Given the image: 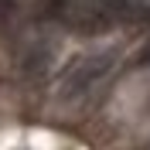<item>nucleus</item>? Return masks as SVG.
I'll list each match as a JSON object with an SVG mask.
<instances>
[{
	"instance_id": "f257e3e1",
	"label": "nucleus",
	"mask_w": 150,
	"mask_h": 150,
	"mask_svg": "<svg viewBox=\"0 0 150 150\" xmlns=\"http://www.w3.org/2000/svg\"><path fill=\"white\" fill-rule=\"evenodd\" d=\"M58 21L75 34H103L116 28L109 0H62Z\"/></svg>"
},
{
	"instance_id": "f03ea898",
	"label": "nucleus",
	"mask_w": 150,
	"mask_h": 150,
	"mask_svg": "<svg viewBox=\"0 0 150 150\" xmlns=\"http://www.w3.org/2000/svg\"><path fill=\"white\" fill-rule=\"evenodd\" d=\"M109 68H112V55H89V58L75 62V65L65 72V79H62V85H58V92L65 96V99L85 96L96 82H103L106 75H109Z\"/></svg>"
},
{
	"instance_id": "7ed1b4c3",
	"label": "nucleus",
	"mask_w": 150,
	"mask_h": 150,
	"mask_svg": "<svg viewBox=\"0 0 150 150\" xmlns=\"http://www.w3.org/2000/svg\"><path fill=\"white\" fill-rule=\"evenodd\" d=\"M137 65H143V68L150 65V41L143 45V51H140V55H137Z\"/></svg>"
}]
</instances>
